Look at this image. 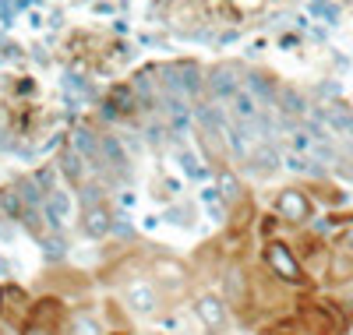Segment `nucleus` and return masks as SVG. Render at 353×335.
Wrapping results in <instances>:
<instances>
[{
	"instance_id": "nucleus-11",
	"label": "nucleus",
	"mask_w": 353,
	"mask_h": 335,
	"mask_svg": "<svg viewBox=\"0 0 353 335\" xmlns=\"http://www.w3.org/2000/svg\"><path fill=\"white\" fill-rule=\"evenodd\" d=\"M176 78H173V88H176V92H184V96H191L194 92V88H198V71L188 64V68H176L173 71Z\"/></svg>"
},
{
	"instance_id": "nucleus-23",
	"label": "nucleus",
	"mask_w": 353,
	"mask_h": 335,
	"mask_svg": "<svg viewBox=\"0 0 353 335\" xmlns=\"http://www.w3.org/2000/svg\"><path fill=\"white\" fill-rule=\"evenodd\" d=\"M25 335H53V332H46V328H39V325H32V328H28Z\"/></svg>"
},
{
	"instance_id": "nucleus-18",
	"label": "nucleus",
	"mask_w": 353,
	"mask_h": 335,
	"mask_svg": "<svg viewBox=\"0 0 353 335\" xmlns=\"http://www.w3.org/2000/svg\"><path fill=\"white\" fill-rule=\"evenodd\" d=\"M311 163H314V159H311V156H301V152H293V156L286 159V166L297 170V173H311Z\"/></svg>"
},
{
	"instance_id": "nucleus-7",
	"label": "nucleus",
	"mask_w": 353,
	"mask_h": 335,
	"mask_svg": "<svg viewBox=\"0 0 353 335\" xmlns=\"http://www.w3.org/2000/svg\"><path fill=\"white\" fill-rule=\"evenodd\" d=\"M46 219H50L53 226H61V223L71 219V198H68L64 191H50V194H46Z\"/></svg>"
},
{
	"instance_id": "nucleus-6",
	"label": "nucleus",
	"mask_w": 353,
	"mask_h": 335,
	"mask_svg": "<svg viewBox=\"0 0 353 335\" xmlns=\"http://www.w3.org/2000/svg\"><path fill=\"white\" fill-rule=\"evenodd\" d=\"M71 148H74V152H81V156H85L88 163H92V166H103V156H99L103 148H99V141H96L92 134H88L85 128H78V131L71 134Z\"/></svg>"
},
{
	"instance_id": "nucleus-15",
	"label": "nucleus",
	"mask_w": 353,
	"mask_h": 335,
	"mask_svg": "<svg viewBox=\"0 0 353 335\" xmlns=\"http://www.w3.org/2000/svg\"><path fill=\"white\" fill-rule=\"evenodd\" d=\"M219 198H223L226 205L237 201V180H233L230 173H223V176H219Z\"/></svg>"
},
{
	"instance_id": "nucleus-17",
	"label": "nucleus",
	"mask_w": 353,
	"mask_h": 335,
	"mask_svg": "<svg viewBox=\"0 0 353 335\" xmlns=\"http://www.w3.org/2000/svg\"><path fill=\"white\" fill-rule=\"evenodd\" d=\"M279 99H283V110H286V113H304V99H301L297 92H290V88H283Z\"/></svg>"
},
{
	"instance_id": "nucleus-20",
	"label": "nucleus",
	"mask_w": 353,
	"mask_h": 335,
	"mask_svg": "<svg viewBox=\"0 0 353 335\" xmlns=\"http://www.w3.org/2000/svg\"><path fill=\"white\" fill-rule=\"evenodd\" d=\"M181 166H184V170H188V176H194V180H201V176H205V170L198 166V159L191 156V152H184V156H181Z\"/></svg>"
},
{
	"instance_id": "nucleus-8",
	"label": "nucleus",
	"mask_w": 353,
	"mask_h": 335,
	"mask_svg": "<svg viewBox=\"0 0 353 335\" xmlns=\"http://www.w3.org/2000/svg\"><path fill=\"white\" fill-rule=\"evenodd\" d=\"M128 303H131L134 311H141V314H145V311H152V307H156V290H152V286H145V283H138V286L128 290Z\"/></svg>"
},
{
	"instance_id": "nucleus-12",
	"label": "nucleus",
	"mask_w": 353,
	"mask_h": 335,
	"mask_svg": "<svg viewBox=\"0 0 353 335\" xmlns=\"http://www.w3.org/2000/svg\"><path fill=\"white\" fill-rule=\"evenodd\" d=\"M99 148H103V156H106V163H110L113 170H128V156L121 152V145H117L113 138H103Z\"/></svg>"
},
{
	"instance_id": "nucleus-5",
	"label": "nucleus",
	"mask_w": 353,
	"mask_h": 335,
	"mask_svg": "<svg viewBox=\"0 0 353 335\" xmlns=\"http://www.w3.org/2000/svg\"><path fill=\"white\" fill-rule=\"evenodd\" d=\"M209 88H212V99H233L241 92L237 71H233V68H216L212 78H209Z\"/></svg>"
},
{
	"instance_id": "nucleus-16",
	"label": "nucleus",
	"mask_w": 353,
	"mask_h": 335,
	"mask_svg": "<svg viewBox=\"0 0 353 335\" xmlns=\"http://www.w3.org/2000/svg\"><path fill=\"white\" fill-rule=\"evenodd\" d=\"M254 163H258V170H269V173H272V170L279 166V156H276L272 148H258V152H254Z\"/></svg>"
},
{
	"instance_id": "nucleus-14",
	"label": "nucleus",
	"mask_w": 353,
	"mask_h": 335,
	"mask_svg": "<svg viewBox=\"0 0 353 335\" xmlns=\"http://www.w3.org/2000/svg\"><path fill=\"white\" fill-rule=\"evenodd\" d=\"M61 166H64V173H68L71 180H78V176H81V152L68 148L64 156H61Z\"/></svg>"
},
{
	"instance_id": "nucleus-9",
	"label": "nucleus",
	"mask_w": 353,
	"mask_h": 335,
	"mask_svg": "<svg viewBox=\"0 0 353 335\" xmlns=\"http://www.w3.org/2000/svg\"><path fill=\"white\" fill-rule=\"evenodd\" d=\"M110 212L106 208H88L85 212V230H88V236H103V233H110Z\"/></svg>"
},
{
	"instance_id": "nucleus-3",
	"label": "nucleus",
	"mask_w": 353,
	"mask_h": 335,
	"mask_svg": "<svg viewBox=\"0 0 353 335\" xmlns=\"http://www.w3.org/2000/svg\"><path fill=\"white\" fill-rule=\"evenodd\" d=\"M318 120H321V124H325L332 134H346V138H353V113H350L343 103L321 106V110H318Z\"/></svg>"
},
{
	"instance_id": "nucleus-21",
	"label": "nucleus",
	"mask_w": 353,
	"mask_h": 335,
	"mask_svg": "<svg viewBox=\"0 0 353 335\" xmlns=\"http://www.w3.org/2000/svg\"><path fill=\"white\" fill-rule=\"evenodd\" d=\"M332 272H336V279H350V276H353V265H350L346 258H336V261H332Z\"/></svg>"
},
{
	"instance_id": "nucleus-1",
	"label": "nucleus",
	"mask_w": 353,
	"mask_h": 335,
	"mask_svg": "<svg viewBox=\"0 0 353 335\" xmlns=\"http://www.w3.org/2000/svg\"><path fill=\"white\" fill-rule=\"evenodd\" d=\"M265 265H269L272 272L279 279H286V283H301L304 279V272H301V265H297V258L290 254V247L286 243H269V247H265Z\"/></svg>"
},
{
	"instance_id": "nucleus-19",
	"label": "nucleus",
	"mask_w": 353,
	"mask_h": 335,
	"mask_svg": "<svg viewBox=\"0 0 353 335\" xmlns=\"http://www.w3.org/2000/svg\"><path fill=\"white\" fill-rule=\"evenodd\" d=\"M43 247H46V258L57 261V258L64 254V240H61V236H46V240H43Z\"/></svg>"
},
{
	"instance_id": "nucleus-10",
	"label": "nucleus",
	"mask_w": 353,
	"mask_h": 335,
	"mask_svg": "<svg viewBox=\"0 0 353 335\" xmlns=\"http://www.w3.org/2000/svg\"><path fill=\"white\" fill-rule=\"evenodd\" d=\"M198 314H201V321L209 325V328H219L223 325V303L219 300H212V296H205V300H198Z\"/></svg>"
},
{
	"instance_id": "nucleus-4",
	"label": "nucleus",
	"mask_w": 353,
	"mask_h": 335,
	"mask_svg": "<svg viewBox=\"0 0 353 335\" xmlns=\"http://www.w3.org/2000/svg\"><path fill=\"white\" fill-rule=\"evenodd\" d=\"M276 208H279V216L290 219V223H304L311 216V205H307V198L301 191H283L279 201H276Z\"/></svg>"
},
{
	"instance_id": "nucleus-2",
	"label": "nucleus",
	"mask_w": 353,
	"mask_h": 335,
	"mask_svg": "<svg viewBox=\"0 0 353 335\" xmlns=\"http://www.w3.org/2000/svg\"><path fill=\"white\" fill-rule=\"evenodd\" d=\"M230 110H233V120H237V124H251V128H261L265 124L261 99H254L248 88H241V92L230 99Z\"/></svg>"
},
{
	"instance_id": "nucleus-13",
	"label": "nucleus",
	"mask_w": 353,
	"mask_h": 335,
	"mask_svg": "<svg viewBox=\"0 0 353 335\" xmlns=\"http://www.w3.org/2000/svg\"><path fill=\"white\" fill-rule=\"evenodd\" d=\"M248 92L261 103H269L272 99V78H265V74H251L248 78Z\"/></svg>"
},
{
	"instance_id": "nucleus-22",
	"label": "nucleus",
	"mask_w": 353,
	"mask_h": 335,
	"mask_svg": "<svg viewBox=\"0 0 353 335\" xmlns=\"http://www.w3.org/2000/svg\"><path fill=\"white\" fill-rule=\"evenodd\" d=\"M74 328L78 335H96V321H88V318H74Z\"/></svg>"
},
{
	"instance_id": "nucleus-24",
	"label": "nucleus",
	"mask_w": 353,
	"mask_h": 335,
	"mask_svg": "<svg viewBox=\"0 0 353 335\" xmlns=\"http://www.w3.org/2000/svg\"><path fill=\"white\" fill-rule=\"evenodd\" d=\"M346 243H350V247H353V226L346 230Z\"/></svg>"
}]
</instances>
